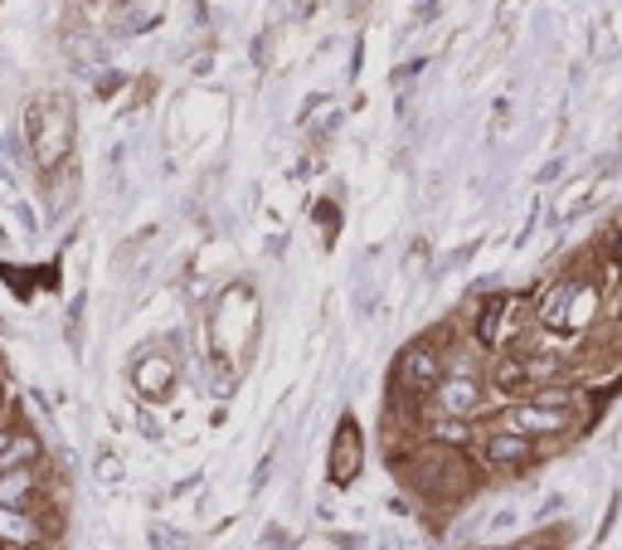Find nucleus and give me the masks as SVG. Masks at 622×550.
I'll list each match as a JSON object with an SVG mask.
<instances>
[{"instance_id":"obj_12","label":"nucleus","mask_w":622,"mask_h":550,"mask_svg":"<svg viewBox=\"0 0 622 550\" xmlns=\"http://www.w3.org/2000/svg\"><path fill=\"white\" fill-rule=\"evenodd\" d=\"M44 497H50V487H44V459L0 473V507H40Z\"/></svg>"},{"instance_id":"obj_19","label":"nucleus","mask_w":622,"mask_h":550,"mask_svg":"<svg viewBox=\"0 0 622 550\" xmlns=\"http://www.w3.org/2000/svg\"><path fill=\"white\" fill-rule=\"evenodd\" d=\"M258 546H263V550H292V541H287V531H283V526H268V531H263V541H258Z\"/></svg>"},{"instance_id":"obj_6","label":"nucleus","mask_w":622,"mask_h":550,"mask_svg":"<svg viewBox=\"0 0 622 550\" xmlns=\"http://www.w3.org/2000/svg\"><path fill=\"white\" fill-rule=\"evenodd\" d=\"M496 424H511V429H521V434H531V439H569L574 429L583 424L574 409H555V405H539V400H511L506 405V414H496Z\"/></svg>"},{"instance_id":"obj_10","label":"nucleus","mask_w":622,"mask_h":550,"mask_svg":"<svg viewBox=\"0 0 622 550\" xmlns=\"http://www.w3.org/2000/svg\"><path fill=\"white\" fill-rule=\"evenodd\" d=\"M54 541V526L40 507H0V550H30Z\"/></svg>"},{"instance_id":"obj_28","label":"nucleus","mask_w":622,"mask_h":550,"mask_svg":"<svg viewBox=\"0 0 622 550\" xmlns=\"http://www.w3.org/2000/svg\"><path fill=\"white\" fill-rule=\"evenodd\" d=\"M30 550H54V541H44V546H30Z\"/></svg>"},{"instance_id":"obj_13","label":"nucleus","mask_w":622,"mask_h":550,"mask_svg":"<svg viewBox=\"0 0 622 550\" xmlns=\"http://www.w3.org/2000/svg\"><path fill=\"white\" fill-rule=\"evenodd\" d=\"M40 459H44V443L25 424V414L6 419V424H0V473H10V467H25V463H40Z\"/></svg>"},{"instance_id":"obj_5","label":"nucleus","mask_w":622,"mask_h":550,"mask_svg":"<svg viewBox=\"0 0 622 550\" xmlns=\"http://www.w3.org/2000/svg\"><path fill=\"white\" fill-rule=\"evenodd\" d=\"M491 380L481 376V370H467V366H448V376L443 385L433 390L428 409H438V414H462V419H481L487 414V400H491Z\"/></svg>"},{"instance_id":"obj_15","label":"nucleus","mask_w":622,"mask_h":550,"mask_svg":"<svg viewBox=\"0 0 622 550\" xmlns=\"http://www.w3.org/2000/svg\"><path fill=\"white\" fill-rule=\"evenodd\" d=\"M316 219H321V244L331 249L340 239V205H316Z\"/></svg>"},{"instance_id":"obj_17","label":"nucleus","mask_w":622,"mask_h":550,"mask_svg":"<svg viewBox=\"0 0 622 550\" xmlns=\"http://www.w3.org/2000/svg\"><path fill=\"white\" fill-rule=\"evenodd\" d=\"M331 546L336 550H370V541L360 531H331Z\"/></svg>"},{"instance_id":"obj_26","label":"nucleus","mask_w":622,"mask_h":550,"mask_svg":"<svg viewBox=\"0 0 622 550\" xmlns=\"http://www.w3.org/2000/svg\"><path fill=\"white\" fill-rule=\"evenodd\" d=\"M613 326H618V336H622V298H618V308H613Z\"/></svg>"},{"instance_id":"obj_4","label":"nucleus","mask_w":622,"mask_h":550,"mask_svg":"<svg viewBox=\"0 0 622 550\" xmlns=\"http://www.w3.org/2000/svg\"><path fill=\"white\" fill-rule=\"evenodd\" d=\"M472 453L487 473H525V467L539 459V439L521 434V429H511V424H491L477 434Z\"/></svg>"},{"instance_id":"obj_3","label":"nucleus","mask_w":622,"mask_h":550,"mask_svg":"<svg viewBox=\"0 0 622 550\" xmlns=\"http://www.w3.org/2000/svg\"><path fill=\"white\" fill-rule=\"evenodd\" d=\"M443 376H448V351H443V342H433V336H418V342H408L399 351L390 390L408 395L414 405H428L433 390L443 385Z\"/></svg>"},{"instance_id":"obj_24","label":"nucleus","mask_w":622,"mask_h":550,"mask_svg":"<svg viewBox=\"0 0 622 550\" xmlns=\"http://www.w3.org/2000/svg\"><path fill=\"white\" fill-rule=\"evenodd\" d=\"M618 511H622V497L608 502V511H603V521H598V541H603L608 531H613V521H618Z\"/></svg>"},{"instance_id":"obj_27","label":"nucleus","mask_w":622,"mask_h":550,"mask_svg":"<svg viewBox=\"0 0 622 550\" xmlns=\"http://www.w3.org/2000/svg\"><path fill=\"white\" fill-rule=\"evenodd\" d=\"M380 550H404V546H399V541H394V536H390V541H380Z\"/></svg>"},{"instance_id":"obj_23","label":"nucleus","mask_w":622,"mask_h":550,"mask_svg":"<svg viewBox=\"0 0 622 550\" xmlns=\"http://www.w3.org/2000/svg\"><path fill=\"white\" fill-rule=\"evenodd\" d=\"M117 88H122V74H102V78H92V93H98V98H112Z\"/></svg>"},{"instance_id":"obj_14","label":"nucleus","mask_w":622,"mask_h":550,"mask_svg":"<svg viewBox=\"0 0 622 550\" xmlns=\"http://www.w3.org/2000/svg\"><path fill=\"white\" fill-rule=\"evenodd\" d=\"M151 546H156V550H190V541H185V531H171L166 521L151 526Z\"/></svg>"},{"instance_id":"obj_20","label":"nucleus","mask_w":622,"mask_h":550,"mask_svg":"<svg viewBox=\"0 0 622 550\" xmlns=\"http://www.w3.org/2000/svg\"><path fill=\"white\" fill-rule=\"evenodd\" d=\"M273 467H277V449H273V453H268V459H263V463H258V473H253V483H249V487H253V493H263V483H268V477H273Z\"/></svg>"},{"instance_id":"obj_7","label":"nucleus","mask_w":622,"mask_h":550,"mask_svg":"<svg viewBox=\"0 0 622 550\" xmlns=\"http://www.w3.org/2000/svg\"><path fill=\"white\" fill-rule=\"evenodd\" d=\"M521 312H525L521 292H491L472 317V346L477 351H501L511 342V322L521 317Z\"/></svg>"},{"instance_id":"obj_2","label":"nucleus","mask_w":622,"mask_h":550,"mask_svg":"<svg viewBox=\"0 0 622 550\" xmlns=\"http://www.w3.org/2000/svg\"><path fill=\"white\" fill-rule=\"evenodd\" d=\"M25 142L44 175L68 166V157H74V103L58 98V93H40L25 108Z\"/></svg>"},{"instance_id":"obj_11","label":"nucleus","mask_w":622,"mask_h":550,"mask_svg":"<svg viewBox=\"0 0 622 550\" xmlns=\"http://www.w3.org/2000/svg\"><path fill=\"white\" fill-rule=\"evenodd\" d=\"M491 390H496L501 400H525V395L535 390V366L521 346L496 356V366H491Z\"/></svg>"},{"instance_id":"obj_21","label":"nucleus","mask_w":622,"mask_h":550,"mask_svg":"<svg viewBox=\"0 0 622 550\" xmlns=\"http://www.w3.org/2000/svg\"><path fill=\"white\" fill-rule=\"evenodd\" d=\"M608 263H613L618 273H622V219L613 225V234H608Z\"/></svg>"},{"instance_id":"obj_16","label":"nucleus","mask_w":622,"mask_h":550,"mask_svg":"<svg viewBox=\"0 0 622 550\" xmlns=\"http://www.w3.org/2000/svg\"><path fill=\"white\" fill-rule=\"evenodd\" d=\"M92 473H98L102 483H117V477H122V459H117L112 449H102V453H98V463H92Z\"/></svg>"},{"instance_id":"obj_22","label":"nucleus","mask_w":622,"mask_h":550,"mask_svg":"<svg viewBox=\"0 0 622 550\" xmlns=\"http://www.w3.org/2000/svg\"><path fill=\"white\" fill-rule=\"evenodd\" d=\"M511 526H515V511L506 507V511H496V517H491V521H487V536H506V531H511Z\"/></svg>"},{"instance_id":"obj_9","label":"nucleus","mask_w":622,"mask_h":550,"mask_svg":"<svg viewBox=\"0 0 622 550\" xmlns=\"http://www.w3.org/2000/svg\"><path fill=\"white\" fill-rule=\"evenodd\" d=\"M360 467H365V434H360V419L346 414L336 424L331 434V459H326V477H331L336 487H350L360 477Z\"/></svg>"},{"instance_id":"obj_8","label":"nucleus","mask_w":622,"mask_h":550,"mask_svg":"<svg viewBox=\"0 0 622 550\" xmlns=\"http://www.w3.org/2000/svg\"><path fill=\"white\" fill-rule=\"evenodd\" d=\"M175 380H181V360L161 346H146L142 356L132 360V390L142 395L146 405H161L175 395Z\"/></svg>"},{"instance_id":"obj_30","label":"nucleus","mask_w":622,"mask_h":550,"mask_svg":"<svg viewBox=\"0 0 622 550\" xmlns=\"http://www.w3.org/2000/svg\"><path fill=\"white\" fill-rule=\"evenodd\" d=\"M108 6H117V0H108Z\"/></svg>"},{"instance_id":"obj_29","label":"nucleus","mask_w":622,"mask_h":550,"mask_svg":"<svg viewBox=\"0 0 622 550\" xmlns=\"http://www.w3.org/2000/svg\"><path fill=\"white\" fill-rule=\"evenodd\" d=\"M467 550H491V546H467Z\"/></svg>"},{"instance_id":"obj_1","label":"nucleus","mask_w":622,"mask_h":550,"mask_svg":"<svg viewBox=\"0 0 622 550\" xmlns=\"http://www.w3.org/2000/svg\"><path fill=\"white\" fill-rule=\"evenodd\" d=\"M394 467L424 507H448V511L462 497H472L481 487V473H487L477 463V453L457 449V443H438V439H418L408 453H399Z\"/></svg>"},{"instance_id":"obj_18","label":"nucleus","mask_w":622,"mask_h":550,"mask_svg":"<svg viewBox=\"0 0 622 550\" xmlns=\"http://www.w3.org/2000/svg\"><path fill=\"white\" fill-rule=\"evenodd\" d=\"M137 429H142V434H146V439H156V443H161V439H166V429H161V424H156V414H151V409H137Z\"/></svg>"},{"instance_id":"obj_25","label":"nucleus","mask_w":622,"mask_h":550,"mask_svg":"<svg viewBox=\"0 0 622 550\" xmlns=\"http://www.w3.org/2000/svg\"><path fill=\"white\" fill-rule=\"evenodd\" d=\"M10 419V385H6V376H0V424Z\"/></svg>"}]
</instances>
